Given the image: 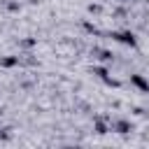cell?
<instances>
[{
	"mask_svg": "<svg viewBox=\"0 0 149 149\" xmlns=\"http://www.w3.org/2000/svg\"><path fill=\"white\" fill-rule=\"evenodd\" d=\"M116 128H119V133H126V130H128V123H119Z\"/></svg>",
	"mask_w": 149,
	"mask_h": 149,
	"instance_id": "cell-4",
	"label": "cell"
},
{
	"mask_svg": "<svg viewBox=\"0 0 149 149\" xmlns=\"http://www.w3.org/2000/svg\"><path fill=\"white\" fill-rule=\"evenodd\" d=\"M147 2H149V0H147Z\"/></svg>",
	"mask_w": 149,
	"mask_h": 149,
	"instance_id": "cell-5",
	"label": "cell"
},
{
	"mask_svg": "<svg viewBox=\"0 0 149 149\" xmlns=\"http://www.w3.org/2000/svg\"><path fill=\"white\" fill-rule=\"evenodd\" d=\"M2 65L5 68H12V65H16V58H2Z\"/></svg>",
	"mask_w": 149,
	"mask_h": 149,
	"instance_id": "cell-3",
	"label": "cell"
},
{
	"mask_svg": "<svg viewBox=\"0 0 149 149\" xmlns=\"http://www.w3.org/2000/svg\"><path fill=\"white\" fill-rule=\"evenodd\" d=\"M130 81H133L137 88H142V91H149V81H147L142 74H130Z\"/></svg>",
	"mask_w": 149,
	"mask_h": 149,
	"instance_id": "cell-2",
	"label": "cell"
},
{
	"mask_svg": "<svg viewBox=\"0 0 149 149\" xmlns=\"http://www.w3.org/2000/svg\"><path fill=\"white\" fill-rule=\"evenodd\" d=\"M116 42H121V44H130V47H135V35L133 33H114L112 35Z\"/></svg>",
	"mask_w": 149,
	"mask_h": 149,
	"instance_id": "cell-1",
	"label": "cell"
}]
</instances>
